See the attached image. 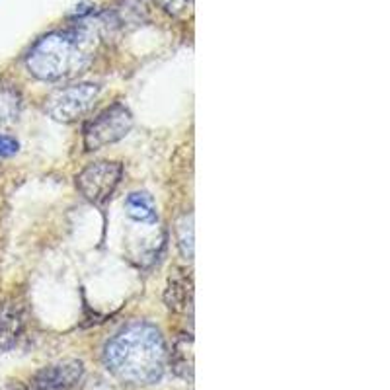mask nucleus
<instances>
[{
    "label": "nucleus",
    "instance_id": "nucleus-1",
    "mask_svg": "<svg viewBox=\"0 0 390 390\" xmlns=\"http://www.w3.org/2000/svg\"><path fill=\"white\" fill-rule=\"evenodd\" d=\"M103 363L129 384H155L163 379L168 351L160 332L147 322H133L106 344Z\"/></svg>",
    "mask_w": 390,
    "mask_h": 390
},
{
    "label": "nucleus",
    "instance_id": "nucleus-10",
    "mask_svg": "<svg viewBox=\"0 0 390 390\" xmlns=\"http://www.w3.org/2000/svg\"><path fill=\"white\" fill-rule=\"evenodd\" d=\"M172 367L178 375L190 379L193 375V354H192V338L178 339L174 351H172Z\"/></svg>",
    "mask_w": 390,
    "mask_h": 390
},
{
    "label": "nucleus",
    "instance_id": "nucleus-12",
    "mask_svg": "<svg viewBox=\"0 0 390 390\" xmlns=\"http://www.w3.org/2000/svg\"><path fill=\"white\" fill-rule=\"evenodd\" d=\"M20 113V96L14 90H0V125L12 123Z\"/></svg>",
    "mask_w": 390,
    "mask_h": 390
},
{
    "label": "nucleus",
    "instance_id": "nucleus-8",
    "mask_svg": "<svg viewBox=\"0 0 390 390\" xmlns=\"http://www.w3.org/2000/svg\"><path fill=\"white\" fill-rule=\"evenodd\" d=\"M127 215L131 217L133 221L147 222V225H155L156 222V207L153 197L145 192L131 193L125 201Z\"/></svg>",
    "mask_w": 390,
    "mask_h": 390
},
{
    "label": "nucleus",
    "instance_id": "nucleus-4",
    "mask_svg": "<svg viewBox=\"0 0 390 390\" xmlns=\"http://www.w3.org/2000/svg\"><path fill=\"white\" fill-rule=\"evenodd\" d=\"M133 116L123 103H113L90 121L84 129V147L86 150H98L118 143L131 131Z\"/></svg>",
    "mask_w": 390,
    "mask_h": 390
},
{
    "label": "nucleus",
    "instance_id": "nucleus-2",
    "mask_svg": "<svg viewBox=\"0 0 390 390\" xmlns=\"http://www.w3.org/2000/svg\"><path fill=\"white\" fill-rule=\"evenodd\" d=\"M92 61V36L84 28L53 31L28 53L26 66L36 78L59 82L82 73Z\"/></svg>",
    "mask_w": 390,
    "mask_h": 390
},
{
    "label": "nucleus",
    "instance_id": "nucleus-15",
    "mask_svg": "<svg viewBox=\"0 0 390 390\" xmlns=\"http://www.w3.org/2000/svg\"><path fill=\"white\" fill-rule=\"evenodd\" d=\"M0 390H28L22 383L18 381H6V383H0Z\"/></svg>",
    "mask_w": 390,
    "mask_h": 390
},
{
    "label": "nucleus",
    "instance_id": "nucleus-6",
    "mask_svg": "<svg viewBox=\"0 0 390 390\" xmlns=\"http://www.w3.org/2000/svg\"><path fill=\"white\" fill-rule=\"evenodd\" d=\"M82 376H84L82 361L66 359L41 369L36 379V384L37 389L41 390H66L81 383Z\"/></svg>",
    "mask_w": 390,
    "mask_h": 390
},
{
    "label": "nucleus",
    "instance_id": "nucleus-3",
    "mask_svg": "<svg viewBox=\"0 0 390 390\" xmlns=\"http://www.w3.org/2000/svg\"><path fill=\"white\" fill-rule=\"evenodd\" d=\"M100 88L92 82H81V84H71L65 88L53 92L45 102V111L51 116L55 121L61 123H73L82 116H86L92 106L96 103Z\"/></svg>",
    "mask_w": 390,
    "mask_h": 390
},
{
    "label": "nucleus",
    "instance_id": "nucleus-14",
    "mask_svg": "<svg viewBox=\"0 0 390 390\" xmlns=\"http://www.w3.org/2000/svg\"><path fill=\"white\" fill-rule=\"evenodd\" d=\"M20 150V143L10 135H0V158H10Z\"/></svg>",
    "mask_w": 390,
    "mask_h": 390
},
{
    "label": "nucleus",
    "instance_id": "nucleus-5",
    "mask_svg": "<svg viewBox=\"0 0 390 390\" xmlns=\"http://www.w3.org/2000/svg\"><path fill=\"white\" fill-rule=\"evenodd\" d=\"M121 176H123L121 164L100 160V163L88 164L76 176V188L88 201L100 205L113 195L116 188L121 182Z\"/></svg>",
    "mask_w": 390,
    "mask_h": 390
},
{
    "label": "nucleus",
    "instance_id": "nucleus-7",
    "mask_svg": "<svg viewBox=\"0 0 390 390\" xmlns=\"http://www.w3.org/2000/svg\"><path fill=\"white\" fill-rule=\"evenodd\" d=\"M22 312L12 304L0 307V351H8L16 346L22 332Z\"/></svg>",
    "mask_w": 390,
    "mask_h": 390
},
{
    "label": "nucleus",
    "instance_id": "nucleus-13",
    "mask_svg": "<svg viewBox=\"0 0 390 390\" xmlns=\"http://www.w3.org/2000/svg\"><path fill=\"white\" fill-rule=\"evenodd\" d=\"M155 2L172 18H188L192 14L193 0H155Z\"/></svg>",
    "mask_w": 390,
    "mask_h": 390
},
{
    "label": "nucleus",
    "instance_id": "nucleus-11",
    "mask_svg": "<svg viewBox=\"0 0 390 390\" xmlns=\"http://www.w3.org/2000/svg\"><path fill=\"white\" fill-rule=\"evenodd\" d=\"M178 248L185 260L193 258V215H184L176 225Z\"/></svg>",
    "mask_w": 390,
    "mask_h": 390
},
{
    "label": "nucleus",
    "instance_id": "nucleus-9",
    "mask_svg": "<svg viewBox=\"0 0 390 390\" xmlns=\"http://www.w3.org/2000/svg\"><path fill=\"white\" fill-rule=\"evenodd\" d=\"M166 302L172 310H184L188 302H192V283L185 277H170L166 289Z\"/></svg>",
    "mask_w": 390,
    "mask_h": 390
}]
</instances>
